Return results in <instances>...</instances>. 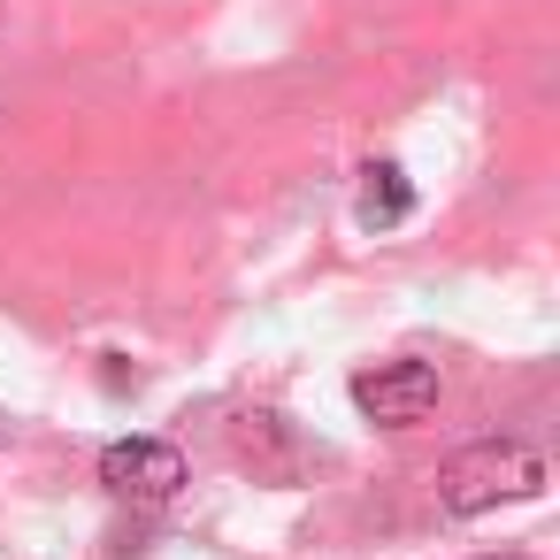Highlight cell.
<instances>
[{
    "instance_id": "1",
    "label": "cell",
    "mask_w": 560,
    "mask_h": 560,
    "mask_svg": "<svg viewBox=\"0 0 560 560\" xmlns=\"http://www.w3.org/2000/svg\"><path fill=\"white\" fill-rule=\"evenodd\" d=\"M537 491H545V460L529 445H476V453L445 460V476H438L445 514H483L499 499H537Z\"/></svg>"
},
{
    "instance_id": "2",
    "label": "cell",
    "mask_w": 560,
    "mask_h": 560,
    "mask_svg": "<svg viewBox=\"0 0 560 560\" xmlns=\"http://www.w3.org/2000/svg\"><path fill=\"white\" fill-rule=\"evenodd\" d=\"M353 407L376 422V430H407L438 407V369L430 361H376L353 376Z\"/></svg>"
},
{
    "instance_id": "3",
    "label": "cell",
    "mask_w": 560,
    "mask_h": 560,
    "mask_svg": "<svg viewBox=\"0 0 560 560\" xmlns=\"http://www.w3.org/2000/svg\"><path fill=\"white\" fill-rule=\"evenodd\" d=\"M101 483H108L116 499H131V506H162V499H177V483H185V453H177L170 438H116V445L101 453Z\"/></svg>"
},
{
    "instance_id": "4",
    "label": "cell",
    "mask_w": 560,
    "mask_h": 560,
    "mask_svg": "<svg viewBox=\"0 0 560 560\" xmlns=\"http://www.w3.org/2000/svg\"><path fill=\"white\" fill-rule=\"evenodd\" d=\"M407 208H415L407 170H399V162H369V170H361V223H369V231H392V223H407Z\"/></svg>"
}]
</instances>
